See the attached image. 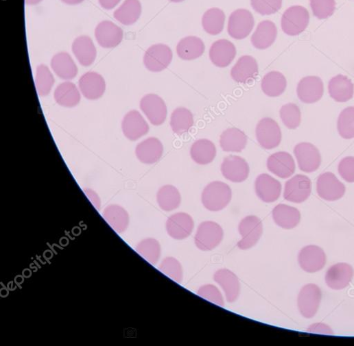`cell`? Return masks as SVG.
Returning a JSON list of instances; mask_svg holds the SVG:
<instances>
[{
    "label": "cell",
    "instance_id": "6da1fadb",
    "mask_svg": "<svg viewBox=\"0 0 354 346\" xmlns=\"http://www.w3.org/2000/svg\"><path fill=\"white\" fill-rule=\"evenodd\" d=\"M232 199V190L222 182L209 184L202 195V202L209 211L219 212L228 206Z\"/></svg>",
    "mask_w": 354,
    "mask_h": 346
},
{
    "label": "cell",
    "instance_id": "7a4b0ae2",
    "mask_svg": "<svg viewBox=\"0 0 354 346\" xmlns=\"http://www.w3.org/2000/svg\"><path fill=\"white\" fill-rule=\"evenodd\" d=\"M224 230L217 223L204 221L200 223L195 236L196 246L202 251H211L222 241Z\"/></svg>",
    "mask_w": 354,
    "mask_h": 346
},
{
    "label": "cell",
    "instance_id": "3957f363",
    "mask_svg": "<svg viewBox=\"0 0 354 346\" xmlns=\"http://www.w3.org/2000/svg\"><path fill=\"white\" fill-rule=\"evenodd\" d=\"M255 133L258 143L265 149L276 148L282 140L281 129L271 118L261 119L256 127Z\"/></svg>",
    "mask_w": 354,
    "mask_h": 346
},
{
    "label": "cell",
    "instance_id": "277c9868",
    "mask_svg": "<svg viewBox=\"0 0 354 346\" xmlns=\"http://www.w3.org/2000/svg\"><path fill=\"white\" fill-rule=\"evenodd\" d=\"M241 239L237 245L241 250L252 248L259 240L263 233L261 221L256 216H248L244 218L238 226Z\"/></svg>",
    "mask_w": 354,
    "mask_h": 346
},
{
    "label": "cell",
    "instance_id": "5b68a950",
    "mask_svg": "<svg viewBox=\"0 0 354 346\" xmlns=\"http://www.w3.org/2000/svg\"><path fill=\"white\" fill-rule=\"evenodd\" d=\"M309 23V12L303 7L294 6L283 14L281 26L283 32L292 36L302 34Z\"/></svg>",
    "mask_w": 354,
    "mask_h": 346
},
{
    "label": "cell",
    "instance_id": "8992f818",
    "mask_svg": "<svg viewBox=\"0 0 354 346\" xmlns=\"http://www.w3.org/2000/svg\"><path fill=\"white\" fill-rule=\"evenodd\" d=\"M316 190L321 199L327 201H335L344 197L346 188L333 173L325 172L317 180Z\"/></svg>",
    "mask_w": 354,
    "mask_h": 346
},
{
    "label": "cell",
    "instance_id": "52a82bcc",
    "mask_svg": "<svg viewBox=\"0 0 354 346\" xmlns=\"http://www.w3.org/2000/svg\"><path fill=\"white\" fill-rule=\"evenodd\" d=\"M322 297V291L317 285L305 286L298 297V307L301 314L307 319L313 318L318 310Z\"/></svg>",
    "mask_w": 354,
    "mask_h": 346
},
{
    "label": "cell",
    "instance_id": "ba28073f",
    "mask_svg": "<svg viewBox=\"0 0 354 346\" xmlns=\"http://www.w3.org/2000/svg\"><path fill=\"white\" fill-rule=\"evenodd\" d=\"M255 26L252 14L248 10L240 9L233 12L229 17L228 32L236 40H243L248 37Z\"/></svg>",
    "mask_w": 354,
    "mask_h": 346
},
{
    "label": "cell",
    "instance_id": "9c48e42d",
    "mask_svg": "<svg viewBox=\"0 0 354 346\" xmlns=\"http://www.w3.org/2000/svg\"><path fill=\"white\" fill-rule=\"evenodd\" d=\"M312 183L310 179L303 175H298L286 182L284 198L287 201L302 203L311 195Z\"/></svg>",
    "mask_w": 354,
    "mask_h": 346
},
{
    "label": "cell",
    "instance_id": "30bf717a",
    "mask_svg": "<svg viewBox=\"0 0 354 346\" xmlns=\"http://www.w3.org/2000/svg\"><path fill=\"white\" fill-rule=\"evenodd\" d=\"M172 57V51L168 46L157 44L152 45L145 51L143 63L149 71L161 72L170 64Z\"/></svg>",
    "mask_w": 354,
    "mask_h": 346
},
{
    "label": "cell",
    "instance_id": "8fae6325",
    "mask_svg": "<svg viewBox=\"0 0 354 346\" xmlns=\"http://www.w3.org/2000/svg\"><path fill=\"white\" fill-rule=\"evenodd\" d=\"M327 257L324 250L317 245H307L298 254L300 268L309 273L320 271L325 267Z\"/></svg>",
    "mask_w": 354,
    "mask_h": 346
},
{
    "label": "cell",
    "instance_id": "7c38bea8",
    "mask_svg": "<svg viewBox=\"0 0 354 346\" xmlns=\"http://www.w3.org/2000/svg\"><path fill=\"white\" fill-rule=\"evenodd\" d=\"M294 154L300 169L306 173L318 170L321 164L322 158L318 149L311 143H301L296 145Z\"/></svg>",
    "mask_w": 354,
    "mask_h": 346
},
{
    "label": "cell",
    "instance_id": "4fadbf2b",
    "mask_svg": "<svg viewBox=\"0 0 354 346\" xmlns=\"http://www.w3.org/2000/svg\"><path fill=\"white\" fill-rule=\"evenodd\" d=\"M221 171L227 180L233 183H242L248 179L250 168L245 159L231 155L224 159Z\"/></svg>",
    "mask_w": 354,
    "mask_h": 346
},
{
    "label": "cell",
    "instance_id": "5bb4252c",
    "mask_svg": "<svg viewBox=\"0 0 354 346\" xmlns=\"http://www.w3.org/2000/svg\"><path fill=\"white\" fill-rule=\"evenodd\" d=\"M79 89L84 98L95 101L104 95L106 84L102 75L96 72H87L79 79Z\"/></svg>",
    "mask_w": 354,
    "mask_h": 346
},
{
    "label": "cell",
    "instance_id": "9a60e30c",
    "mask_svg": "<svg viewBox=\"0 0 354 346\" xmlns=\"http://www.w3.org/2000/svg\"><path fill=\"white\" fill-rule=\"evenodd\" d=\"M140 108L153 125L159 126L165 121L167 106L158 95L150 94L143 97L140 102Z\"/></svg>",
    "mask_w": 354,
    "mask_h": 346
},
{
    "label": "cell",
    "instance_id": "2e32d148",
    "mask_svg": "<svg viewBox=\"0 0 354 346\" xmlns=\"http://www.w3.org/2000/svg\"><path fill=\"white\" fill-rule=\"evenodd\" d=\"M195 227L194 220L191 215L185 212L176 213L170 216L166 222V230L170 237L175 240L187 238Z\"/></svg>",
    "mask_w": 354,
    "mask_h": 346
},
{
    "label": "cell",
    "instance_id": "e0dca14e",
    "mask_svg": "<svg viewBox=\"0 0 354 346\" xmlns=\"http://www.w3.org/2000/svg\"><path fill=\"white\" fill-rule=\"evenodd\" d=\"M255 190L257 197L264 203L276 202L282 193L281 183L268 174L259 175L255 182Z\"/></svg>",
    "mask_w": 354,
    "mask_h": 346
},
{
    "label": "cell",
    "instance_id": "ac0fdd59",
    "mask_svg": "<svg viewBox=\"0 0 354 346\" xmlns=\"http://www.w3.org/2000/svg\"><path fill=\"white\" fill-rule=\"evenodd\" d=\"M298 99L304 103L313 104L318 102L324 95V84L317 76L303 78L297 86Z\"/></svg>",
    "mask_w": 354,
    "mask_h": 346
},
{
    "label": "cell",
    "instance_id": "d6986e66",
    "mask_svg": "<svg viewBox=\"0 0 354 346\" xmlns=\"http://www.w3.org/2000/svg\"><path fill=\"white\" fill-rule=\"evenodd\" d=\"M268 168L274 175L281 179L291 177L296 171V163L288 152L279 151L270 156L268 160Z\"/></svg>",
    "mask_w": 354,
    "mask_h": 346
},
{
    "label": "cell",
    "instance_id": "ffe728a7",
    "mask_svg": "<svg viewBox=\"0 0 354 346\" xmlns=\"http://www.w3.org/2000/svg\"><path fill=\"white\" fill-rule=\"evenodd\" d=\"M95 37L101 47L111 49L117 47L122 42L123 31L113 22L105 21L96 27Z\"/></svg>",
    "mask_w": 354,
    "mask_h": 346
},
{
    "label": "cell",
    "instance_id": "44dd1931",
    "mask_svg": "<svg viewBox=\"0 0 354 346\" xmlns=\"http://www.w3.org/2000/svg\"><path fill=\"white\" fill-rule=\"evenodd\" d=\"M353 277V269L348 264L338 263L331 267L325 275V283L332 290L346 288Z\"/></svg>",
    "mask_w": 354,
    "mask_h": 346
},
{
    "label": "cell",
    "instance_id": "7402d4cb",
    "mask_svg": "<svg viewBox=\"0 0 354 346\" xmlns=\"http://www.w3.org/2000/svg\"><path fill=\"white\" fill-rule=\"evenodd\" d=\"M149 129L148 123L138 111H130L124 116L122 130L128 139L137 140L146 135Z\"/></svg>",
    "mask_w": 354,
    "mask_h": 346
},
{
    "label": "cell",
    "instance_id": "603a6c76",
    "mask_svg": "<svg viewBox=\"0 0 354 346\" xmlns=\"http://www.w3.org/2000/svg\"><path fill=\"white\" fill-rule=\"evenodd\" d=\"M71 49L75 57L83 66H91L97 58V48L91 37L80 36L76 38Z\"/></svg>",
    "mask_w": 354,
    "mask_h": 346
},
{
    "label": "cell",
    "instance_id": "cb8c5ba5",
    "mask_svg": "<svg viewBox=\"0 0 354 346\" xmlns=\"http://www.w3.org/2000/svg\"><path fill=\"white\" fill-rule=\"evenodd\" d=\"M258 73L257 62L250 55L241 57L231 71V77L241 84H246L255 79Z\"/></svg>",
    "mask_w": 354,
    "mask_h": 346
},
{
    "label": "cell",
    "instance_id": "d4e9b609",
    "mask_svg": "<svg viewBox=\"0 0 354 346\" xmlns=\"http://www.w3.org/2000/svg\"><path fill=\"white\" fill-rule=\"evenodd\" d=\"M328 91L331 98L335 102L345 103L353 98L354 85L347 76L338 75L330 79Z\"/></svg>",
    "mask_w": 354,
    "mask_h": 346
},
{
    "label": "cell",
    "instance_id": "484cf974",
    "mask_svg": "<svg viewBox=\"0 0 354 346\" xmlns=\"http://www.w3.org/2000/svg\"><path fill=\"white\" fill-rule=\"evenodd\" d=\"M237 54L235 46L227 40H220L213 44L209 56L217 67L224 68L231 64Z\"/></svg>",
    "mask_w": 354,
    "mask_h": 346
},
{
    "label": "cell",
    "instance_id": "4316f807",
    "mask_svg": "<svg viewBox=\"0 0 354 346\" xmlns=\"http://www.w3.org/2000/svg\"><path fill=\"white\" fill-rule=\"evenodd\" d=\"M214 281L224 291L228 303H234L240 294V283L237 275L228 269H220L213 276Z\"/></svg>",
    "mask_w": 354,
    "mask_h": 346
},
{
    "label": "cell",
    "instance_id": "83f0119b",
    "mask_svg": "<svg viewBox=\"0 0 354 346\" xmlns=\"http://www.w3.org/2000/svg\"><path fill=\"white\" fill-rule=\"evenodd\" d=\"M278 29L272 21L261 22L251 37L252 45L257 49H267L276 41Z\"/></svg>",
    "mask_w": 354,
    "mask_h": 346
},
{
    "label": "cell",
    "instance_id": "f1b7e54d",
    "mask_svg": "<svg viewBox=\"0 0 354 346\" xmlns=\"http://www.w3.org/2000/svg\"><path fill=\"white\" fill-rule=\"evenodd\" d=\"M136 156L143 163L152 164L158 162L163 154V145L156 138L150 137L136 147Z\"/></svg>",
    "mask_w": 354,
    "mask_h": 346
},
{
    "label": "cell",
    "instance_id": "f546056e",
    "mask_svg": "<svg viewBox=\"0 0 354 346\" xmlns=\"http://www.w3.org/2000/svg\"><path fill=\"white\" fill-rule=\"evenodd\" d=\"M272 217L277 225L286 230L297 227L301 219V214L297 208L285 204L276 206Z\"/></svg>",
    "mask_w": 354,
    "mask_h": 346
},
{
    "label": "cell",
    "instance_id": "4dcf8cb0",
    "mask_svg": "<svg viewBox=\"0 0 354 346\" xmlns=\"http://www.w3.org/2000/svg\"><path fill=\"white\" fill-rule=\"evenodd\" d=\"M287 86L285 76L279 71H271L266 74L261 84L263 92L270 97L281 96L285 92Z\"/></svg>",
    "mask_w": 354,
    "mask_h": 346
},
{
    "label": "cell",
    "instance_id": "1f68e13d",
    "mask_svg": "<svg viewBox=\"0 0 354 346\" xmlns=\"http://www.w3.org/2000/svg\"><path fill=\"white\" fill-rule=\"evenodd\" d=\"M51 66L61 79H71L78 74V67L71 55L66 52L56 53L51 59Z\"/></svg>",
    "mask_w": 354,
    "mask_h": 346
},
{
    "label": "cell",
    "instance_id": "d6a6232c",
    "mask_svg": "<svg viewBox=\"0 0 354 346\" xmlns=\"http://www.w3.org/2000/svg\"><path fill=\"white\" fill-rule=\"evenodd\" d=\"M205 51L204 42L196 36H188L176 46V53L185 60H193L201 57Z\"/></svg>",
    "mask_w": 354,
    "mask_h": 346
},
{
    "label": "cell",
    "instance_id": "836d02e7",
    "mask_svg": "<svg viewBox=\"0 0 354 346\" xmlns=\"http://www.w3.org/2000/svg\"><path fill=\"white\" fill-rule=\"evenodd\" d=\"M80 99V94L77 86L71 82L61 83L54 92V99L62 107H75L79 104Z\"/></svg>",
    "mask_w": 354,
    "mask_h": 346
},
{
    "label": "cell",
    "instance_id": "e575fe53",
    "mask_svg": "<svg viewBox=\"0 0 354 346\" xmlns=\"http://www.w3.org/2000/svg\"><path fill=\"white\" fill-rule=\"evenodd\" d=\"M248 143L246 135L240 129L230 128L220 136V144L223 151L227 152H241Z\"/></svg>",
    "mask_w": 354,
    "mask_h": 346
},
{
    "label": "cell",
    "instance_id": "d590c367",
    "mask_svg": "<svg viewBox=\"0 0 354 346\" xmlns=\"http://www.w3.org/2000/svg\"><path fill=\"white\" fill-rule=\"evenodd\" d=\"M217 155L215 144L208 139H200L195 142L191 149V156L198 164L206 165L211 163Z\"/></svg>",
    "mask_w": 354,
    "mask_h": 346
},
{
    "label": "cell",
    "instance_id": "8d00e7d4",
    "mask_svg": "<svg viewBox=\"0 0 354 346\" xmlns=\"http://www.w3.org/2000/svg\"><path fill=\"white\" fill-rule=\"evenodd\" d=\"M142 7L139 0H125L114 12V18L121 24L129 26L134 24L140 18Z\"/></svg>",
    "mask_w": 354,
    "mask_h": 346
},
{
    "label": "cell",
    "instance_id": "74e56055",
    "mask_svg": "<svg viewBox=\"0 0 354 346\" xmlns=\"http://www.w3.org/2000/svg\"><path fill=\"white\" fill-rule=\"evenodd\" d=\"M158 206L165 212H172L178 208L182 203V196L178 190L171 185L159 189L156 195Z\"/></svg>",
    "mask_w": 354,
    "mask_h": 346
},
{
    "label": "cell",
    "instance_id": "f35d334b",
    "mask_svg": "<svg viewBox=\"0 0 354 346\" xmlns=\"http://www.w3.org/2000/svg\"><path fill=\"white\" fill-rule=\"evenodd\" d=\"M104 217L110 227L118 233L126 230L129 224V216L122 207L112 205L107 207L104 213Z\"/></svg>",
    "mask_w": 354,
    "mask_h": 346
},
{
    "label": "cell",
    "instance_id": "ab89813d",
    "mask_svg": "<svg viewBox=\"0 0 354 346\" xmlns=\"http://www.w3.org/2000/svg\"><path fill=\"white\" fill-rule=\"evenodd\" d=\"M194 125L193 115L185 108L176 109L171 115L170 127L174 133L182 135L189 132Z\"/></svg>",
    "mask_w": 354,
    "mask_h": 346
},
{
    "label": "cell",
    "instance_id": "60d3db41",
    "mask_svg": "<svg viewBox=\"0 0 354 346\" xmlns=\"http://www.w3.org/2000/svg\"><path fill=\"white\" fill-rule=\"evenodd\" d=\"M225 20L226 16L222 10L212 8L204 14L202 18V26L208 34L216 36L224 30Z\"/></svg>",
    "mask_w": 354,
    "mask_h": 346
},
{
    "label": "cell",
    "instance_id": "b9f144b4",
    "mask_svg": "<svg viewBox=\"0 0 354 346\" xmlns=\"http://www.w3.org/2000/svg\"><path fill=\"white\" fill-rule=\"evenodd\" d=\"M136 249L150 264L156 265L159 261L161 247L157 240L152 238L144 239L137 245Z\"/></svg>",
    "mask_w": 354,
    "mask_h": 346
},
{
    "label": "cell",
    "instance_id": "7bdbcfd3",
    "mask_svg": "<svg viewBox=\"0 0 354 346\" xmlns=\"http://www.w3.org/2000/svg\"><path fill=\"white\" fill-rule=\"evenodd\" d=\"M35 82L39 96L47 97L49 95L55 79L47 65L42 64L37 66Z\"/></svg>",
    "mask_w": 354,
    "mask_h": 346
},
{
    "label": "cell",
    "instance_id": "ee69618b",
    "mask_svg": "<svg viewBox=\"0 0 354 346\" xmlns=\"http://www.w3.org/2000/svg\"><path fill=\"white\" fill-rule=\"evenodd\" d=\"M337 128L342 138L349 140L354 138V107L346 108L340 112Z\"/></svg>",
    "mask_w": 354,
    "mask_h": 346
},
{
    "label": "cell",
    "instance_id": "f6af8a7d",
    "mask_svg": "<svg viewBox=\"0 0 354 346\" xmlns=\"http://www.w3.org/2000/svg\"><path fill=\"white\" fill-rule=\"evenodd\" d=\"M159 271L177 284H182L184 279L183 268L180 262L174 257H166L161 263Z\"/></svg>",
    "mask_w": 354,
    "mask_h": 346
},
{
    "label": "cell",
    "instance_id": "bcb514c9",
    "mask_svg": "<svg viewBox=\"0 0 354 346\" xmlns=\"http://www.w3.org/2000/svg\"><path fill=\"white\" fill-rule=\"evenodd\" d=\"M283 124L290 129H297L301 123L302 114L299 107L294 103L283 106L280 111Z\"/></svg>",
    "mask_w": 354,
    "mask_h": 346
},
{
    "label": "cell",
    "instance_id": "7dc6e473",
    "mask_svg": "<svg viewBox=\"0 0 354 346\" xmlns=\"http://www.w3.org/2000/svg\"><path fill=\"white\" fill-rule=\"evenodd\" d=\"M252 9L261 16L277 13L283 5V0H250Z\"/></svg>",
    "mask_w": 354,
    "mask_h": 346
},
{
    "label": "cell",
    "instance_id": "c3c4849f",
    "mask_svg": "<svg viewBox=\"0 0 354 346\" xmlns=\"http://www.w3.org/2000/svg\"><path fill=\"white\" fill-rule=\"evenodd\" d=\"M310 3L314 16L320 20L329 18L335 12V0H311Z\"/></svg>",
    "mask_w": 354,
    "mask_h": 346
},
{
    "label": "cell",
    "instance_id": "681fc988",
    "mask_svg": "<svg viewBox=\"0 0 354 346\" xmlns=\"http://www.w3.org/2000/svg\"><path fill=\"white\" fill-rule=\"evenodd\" d=\"M198 295L217 306H224V297L220 290L214 285L208 284L201 286L198 291Z\"/></svg>",
    "mask_w": 354,
    "mask_h": 346
},
{
    "label": "cell",
    "instance_id": "f907efd6",
    "mask_svg": "<svg viewBox=\"0 0 354 346\" xmlns=\"http://www.w3.org/2000/svg\"><path fill=\"white\" fill-rule=\"evenodd\" d=\"M338 169L342 180L348 183H354V157L347 156L342 159Z\"/></svg>",
    "mask_w": 354,
    "mask_h": 346
},
{
    "label": "cell",
    "instance_id": "816d5d0a",
    "mask_svg": "<svg viewBox=\"0 0 354 346\" xmlns=\"http://www.w3.org/2000/svg\"><path fill=\"white\" fill-rule=\"evenodd\" d=\"M83 192L88 200H90L93 206L97 208V210H99L101 208L102 202L96 192L88 188L84 189Z\"/></svg>",
    "mask_w": 354,
    "mask_h": 346
},
{
    "label": "cell",
    "instance_id": "f5cc1de1",
    "mask_svg": "<svg viewBox=\"0 0 354 346\" xmlns=\"http://www.w3.org/2000/svg\"><path fill=\"white\" fill-rule=\"evenodd\" d=\"M121 0H99V3L104 9L111 10L116 8Z\"/></svg>",
    "mask_w": 354,
    "mask_h": 346
},
{
    "label": "cell",
    "instance_id": "db71d44e",
    "mask_svg": "<svg viewBox=\"0 0 354 346\" xmlns=\"http://www.w3.org/2000/svg\"><path fill=\"white\" fill-rule=\"evenodd\" d=\"M61 1L68 5H76L82 3L84 0H61Z\"/></svg>",
    "mask_w": 354,
    "mask_h": 346
},
{
    "label": "cell",
    "instance_id": "11a10c76",
    "mask_svg": "<svg viewBox=\"0 0 354 346\" xmlns=\"http://www.w3.org/2000/svg\"><path fill=\"white\" fill-rule=\"evenodd\" d=\"M42 1L43 0H25V3L27 5H36Z\"/></svg>",
    "mask_w": 354,
    "mask_h": 346
},
{
    "label": "cell",
    "instance_id": "9f6ffc18",
    "mask_svg": "<svg viewBox=\"0 0 354 346\" xmlns=\"http://www.w3.org/2000/svg\"><path fill=\"white\" fill-rule=\"evenodd\" d=\"M170 2L175 3H179L184 2L185 0H169Z\"/></svg>",
    "mask_w": 354,
    "mask_h": 346
}]
</instances>
